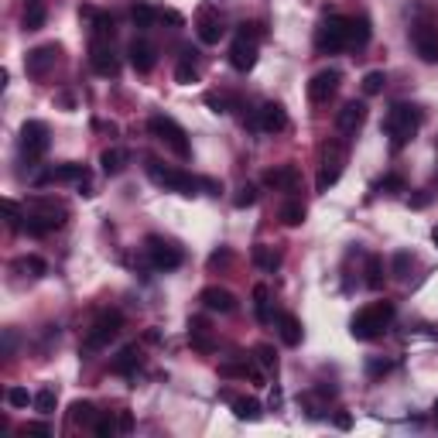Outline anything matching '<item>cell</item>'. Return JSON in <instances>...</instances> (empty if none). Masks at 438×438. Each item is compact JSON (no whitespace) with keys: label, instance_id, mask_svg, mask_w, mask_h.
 I'll return each mask as SVG.
<instances>
[{"label":"cell","instance_id":"7bdbcfd3","mask_svg":"<svg viewBox=\"0 0 438 438\" xmlns=\"http://www.w3.org/2000/svg\"><path fill=\"white\" fill-rule=\"evenodd\" d=\"M93 38H103V41L113 38V18L110 14H96L93 18Z\"/></svg>","mask_w":438,"mask_h":438},{"label":"cell","instance_id":"b9f144b4","mask_svg":"<svg viewBox=\"0 0 438 438\" xmlns=\"http://www.w3.org/2000/svg\"><path fill=\"white\" fill-rule=\"evenodd\" d=\"M254 202H257V185H250V181H247V185H240V188H236V199H233V206H236V209H247V206H254Z\"/></svg>","mask_w":438,"mask_h":438},{"label":"cell","instance_id":"30bf717a","mask_svg":"<svg viewBox=\"0 0 438 438\" xmlns=\"http://www.w3.org/2000/svg\"><path fill=\"white\" fill-rule=\"evenodd\" d=\"M45 151H49V127L41 120H27L21 127V155L27 161H38Z\"/></svg>","mask_w":438,"mask_h":438},{"label":"cell","instance_id":"e575fe53","mask_svg":"<svg viewBox=\"0 0 438 438\" xmlns=\"http://www.w3.org/2000/svg\"><path fill=\"white\" fill-rule=\"evenodd\" d=\"M130 18H134L137 27H151L157 18H161V11H155L151 4H134V7H130Z\"/></svg>","mask_w":438,"mask_h":438},{"label":"cell","instance_id":"d590c367","mask_svg":"<svg viewBox=\"0 0 438 438\" xmlns=\"http://www.w3.org/2000/svg\"><path fill=\"white\" fill-rule=\"evenodd\" d=\"M366 288H373V291H380L384 288V260L380 257H366Z\"/></svg>","mask_w":438,"mask_h":438},{"label":"cell","instance_id":"7c38bea8","mask_svg":"<svg viewBox=\"0 0 438 438\" xmlns=\"http://www.w3.org/2000/svg\"><path fill=\"white\" fill-rule=\"evenodd\" d=\"M89 65H93L96 76H103V79H113L120 72V58L113 55L110 41H103V38H93V41H89Z\"/></svg>","mask_w":438,"mask_h":438},{"label":"cell","instance_id":"680465c9","mask_svg":"<svg viewBox=\"0 0 438 438\" xmlns=\"http://www.w3.org/2000/svg\"><path fill=\"white\" fill-rule=\"evenodd\" d=\"M349 425H353V418H349V414H335V428H342V432H346Z\"/></svg>","mask_w":438,"mask_h":438},{"label":"cell","instance_id":"f5cc1de1","mask_svg":"<svg viewBox=\"0 0 438 438\" xmlns=\"http://www.w3.org/2000/svg\"><path fill=\"white\" fill-rule=\"evenodd\" d=\"M117 418H120V435L134 432V414H130V411H117Z\"/></svg>","mask_w":438,"mask_h":438},{"label":"cell","instance_id":"6f0895ef","mask_svg":"<svg viewBox=\"0 0 438 438\" xmlns=\"http://www.w3.org/2000/svg\"><path fill=\"white\" fill-rule=\"evenodd\" d=\"M96 14H100V11H96V7H89V4H82V7H79V18H86V21H93Z\"/></svg>","mask_w":438,"mask_h":438},{"label":"cell","instance_id":"d6986e66","mask_svg":"<svg viewBox=\"0 0 438 438\" xmlns=\"http://www.w3.org/2000/svg\"><path fill=\"white\" fill-rule=\"evenodd\" d=\"M363 124H366V103H360V100H349V103L335 113V127H339V134H349V137H353Z\"/></svg>","mask_w":438,"mask_h":438},{"label":"cell","instance_id":"d6a6232c","mask_svg":"<svg viewBox=\"0 0 438 438\" xmlns=\"http://www.w3.org/2000/svg\"><path fill=\"white\" fill-rule=\"evenodd\" d=\"M93 432L100 438H113V435H120V418L117 414H96V421H93Z\"/></svg>","mask_w":438,"mask_h":438},{"label":"cell","instance_id":"8992f818","mask_svg":"<svg viewBox=\"0 0 438 438\" xmlns=\"http://www.w3.org/2000/svg\"><path fill=\"white\" fill-rule=\"evenodd\" d=\"M315 49L322 55H335L342 49H349V18H326L322 25L315 27Z\"/></svg>","mask_w":438,"mask_h":438},{"label":"cell","instance_id":"8d00e7d4","mask_svg":"<svg viewBox=\"0 0 438 438\" xmlns=\"http://www.w3.org/2000/svg\"><path fill=\"white\" fill-rule=\"evenodd\" d=\"M18 271H25V274H31V278H41V274H49V264L38 257V254H27V257H21L18 264H14Z\"/></svg>","mask_w":438,"mask_h":438},{"label":"cell","instance_id":"11a10c76","mask_svg":"<svg viewBox=\"0 0 438 438\" xmlns=\"http://www.w3.org/2000/svg\"><path fill=\"white\" fill-rule=\"evenodd\" d=\"M199 188H206L209 195H219V192H223V185L216 179H199Z\"/></svg>","mask_w":438,"mask_h":438},{"label":"cell","instance_id":"7a4b0ae2","mask_svg":"<svg viewBox=\"0 0 438 438\" xmlns=\"http://www.w3.org/2000/svg\"><path fill=\"white\" fill-rule=\"evenodd\" d=\"M390 318H394V305H390V302H373V305L360 309L349 318V335L360 339V342H373V339L384 335V329L390 326Z\"/></svg>","mask_w":438,"mask_h":438},{"label":"cell","instance_id":"f546056e","mask_svg":"<svg viewBox=\"0 0 438 438\" xmlns=\"http://www.w3.org/2000/svg\"><path fill=\"white\" fill-rule=\"evenodd\" d=\"M230 408H233V414H236L240 421H257L260 418V401L257 397H233Z\"/></svg>","mask_w":438,"mask_h":438},{"label":"cell","instance_id":"681fc988","mask_svg":"<svg viewBox=\"0 0 438 438\" xmlns=\"http://www.w3.org/2000/svg\"><path fill=\"white\" fill-rule=\"evenodd\" d=\"M206 106H212V113H226L230 110V100L223 93H206Z\"/></svg>","mask_w":438,"mask_h":438},{"label":"cell","instance_id":"83f0119b","mask_svg":"<svg viewBox=\"0 0 438 438\" xmlns=\"http://www.w3.org/2000/svg\"><path fill=\"white\" fill-rule=\"evenodd\" d=\"M45 18H49V11H45L41 0H25V18H21L25 31H38V27H45Z\"/></svg>","mask_w":438,"mask_h":438},{"label":"cell","instance_id":"4fadbf2b","mask_svg":"<svg viewBox=\"0 0 438 438\" xmlns=\"http://www.w3.org/2000/svg\"><path fill=\"white\" fill-rule=\"evenodd\" d=\"M339 82H342L339 69H322V72H315L311 82H309V100L311 103H329L335 96V89H339Z\"/></svg>","mask_w":438,"mask_h":438},{"label":"cell","instance_id":"db71d44e","mask_svg":"<svg viewBox=\"0 0 438 438\" xmlns=\"http://www.w3.org/2000/svg\"><path fill=\"white\" fill-rule=\"evenodd\" d=\"M408 202H411V209H425L428 202H432V192H418V195H411Z\"/></svg>","mask_w":438,"mask_h":438},{"label":"cell","instance_id":"2e32d148","mask_svg":"<svg viewBox=\"0 0 438 438\" xmlns=\"http://www.w3.org/2000/svg\"><path fill=\"white\" fill-rule=\"evenodd\" d=\"M89 179H93V175H89L86 165H55L45 175H38L34 185H52V181H79V185H89Z\"/></svg>","mask_w":438,"mask_h":438},{"label":"cell","instance_id":"ac0fdd59","mask_svg":"<svg viewBox=\"0 0 438 438\" xmlns=\"http://www.w3.org/2000/svg\"><path fill=\"white\" fill-rule=\"evenodd\" d=\"M230 65L236 72H250V69L257 65V41L236 34V41L230 45Z\"/></svg>","mask_w":438,"mask_h":438},{"label":"cell","instance_id":"94428289","mask_svg":"<svg viewBox=\"0 0 438 438\" xmlns=\"http://www.w3.org/2000/svg\"><path fill=\"white\" fill-rule=\"evenodd\" d=\"M435 418H438V401H435Z\"/></svg>","mask_w":438,"mask_h":438},{"label":"cell","instance_id":"7402d4cb","mask_svg":"<svg viewBox=\"0 0 438 438\" xmlns=\"http://www.w3.org/2000/svg\"><path fill=\"white\" fill-rule=\"evenodd\" d=\"M264 185H271V188H284V192H291V188L298 185V168H295V165H281V168H267V172H264Z\"/></svg>","mask_w":438,"mask_h":438},{"label":"cell","instance_id":"e0dca14e","mask_svg":"<svg viewBox=\"0 0 438 438\" xmlns=\"http://www.w3.org/2000/svg\"><path fill=\"white\" fill-rule=\"evenodd\" d=\"M199 302H202V309L209 311H219V315H230L236 309V298H233L230 288H219V284H209L199 291Z\"/></svg>","mask_w":438,"mask_h":438},{"label":"cell","instance_id":"cb8c5ba5","mask_svg":"<svg viewBox=\"0 0 438 438\" xmlns=\"http://www.w3.org/2000/svg\"><path fill=\"white\" fill-rule=\"evenodd\" d=\"M274 322H278V333H281V342H284V346H298V342H302L305 329H302L298 315H291V311H281V315H278Z\"/></svg>","mask_w":438,"mask_h":438},{"label":"cell","instance_id":"91938a15","mask_svg":"<svg viewBox=\"0 0 438 438\" xmlns=\"http://www.w3.org/2000/svg\"><path fill=\"white\" fill-rule=\"evenodd\" d=\"M432 240H435V247H438V226H435V233H432Z\"/></svg>","mask_w":438,"mask_h":438},{"label":"cell","instance_id":"ba28073f","mask_svg":"<svg viewBox=\"0 0 438 438\" xmlns=\"http://www.w3.org/2000/svg\"><path fill=\"white\" fill-rule=\"evenodd\" d=\"M144 250H148V260H151L155 271H179L181 260H185L179 243H172V240H165V236H148V240H144Z\"/></svg>","mask_w":438,"mask_h":438},{"label":"cell","instance_id":"bcb514c9","mask_svg":"<svg viewBox=\"0 0 438 438\" xmlns=\"http://www.w3.org/2000/svg\"><path fill=\"white\" fill-rule=\"evenodd\" d=\"M240 38L260 41V38H267V27L260 25V21H243V25H240Z\"/></svg>","mask_w":438,"mask_h":438},{"label":"cell","instance_id":"9f6ffc18","mask_svg":"<svg viewBox=\"0 0 438 438\" xmlns=\"http://www.w3.org/2000/svg\"><path fill=\"white\" fill-rule=\"evenodd\" d=\"M161 21H168V25H175V27L185 25V18H181L179 11H161Z\"/></svg>","mask_w":438,"mask_h":438},{"label":"cell","instance_id":"5bb4252c","mask_svg":"<svg viewBox=\"0 0 438 438\" xmlns=\"http://www.w3.org/2000/svg\"><path fill=\"white\" fill-rule=\"evenodd\" d=\"M58 55H62V49L55 45V41H49V45H38V49H31L25 58V69L27 76H45L49 69H52L55 62H58Z\"/></svg>","mask_w":438,"mask_h":438},{"label":"cell","instance_id":"f1b7e54d","mask_svg":"<svg viewBox=\"0 0 438 438\" xmlns=\"http://www.w3.org/2000/svg\"><path fill=\"white\" fill-rule=\"evenodd\" d=\"M373 27H370V18H349V49H363L370 41Z\"/></svg>","mask_w":438,"mask_h":438},{"label":"cell","instance_id":"3957f363","mask_svg":"<svg viewBox=\"0 0 438 438\" xmlns=\"http://www.w3.org/2000/svg\"><path fill=\"white\" fill-rule=\"evenodd\" d=\"M58 226H65V209L55 206L52 199H34L31 206H25V233L45 236Z\"/></svg>","mask_w":438,"mask_h":438},{"label":"cell","instance_id":"6da1fadb","mask_svg":"<svg viewBox=\"0 0 438 438\" xmlns=\"http://www.w3.org/2000/svg\"><path fill=\"white\" fill-rule=\"evenodd\" d=\"M421 124H425L421 106L394 103L390 106V113H387V120H384V130H387V137H390V148H394V151L408 148V144L414 141V134L421 130Z\"/></svg>","mask_w":438,"mask_h":438},{"label":"cell","instance_id":"4316f807","mask_svg":"<svg viewBox=\"0 0 438 438\" xmlns=\"http://www.w3.org/2000/svg\"><path fill=\"white\" fill-rule=\"evenodd\" d=\"M130 155L124 148H106L103 155H100V168H103V175H120L124 168H127Z\"/></svg>","mask_w":438,"mask_h":438},{"label":"cell","instance_id":"7dc6e473","mask_svg":"<svg viewBox=\"0 0 438 438\" xmlns=\"http://www.w3.org/2000/svg\"><path fill=\"white\" fill-rule=\"evenodd\" d=\"M390 370H394V363H390V360H380V356L366 363V377H370V380H377V377H387Z\"/></svg>","mask_w":438,"mask_h":438},{"label":"cell","instance_id":"f6af8a7d","mask_svg":"<svg viewBox=\"0 0 438 438\" xmlns=\"http://www.w3.org/2000/svg\"><path fill=\"white\" fill-rule=\"evenodd\" d=\"M7 404L11 408H27V404H34V394H27L25 387H11L7 390Z\"/></svg>","mask_w":438,"mask_h":438},{"label":"cell","instance_id":"9c48e42d","mask_svg":"<svg viewBox=\"0 0 438 438\" xmlns=\"http://www.w3.org/2000/svg\"><path fill=\"white\" fill-rule=\"evenodd\" d=\"M120 326H124V315H120V311H103V315L93 322V329L86 333V339H82V353H96V349L110 346V339L120 333Z\"/></svg>","mask_w":438,"mask_h":438},{"label":"cell","instance_id":"ab89813d","mask_svg":"<svg viewBox=\"0 0 438 438\" xmlns=\"http://www.w3.org/2000/svg\"><path fill=\"white\" fill-rule=\"evenodd\" d=\"M384 86H387V76L380 69H373V72L363 76V96H377V93H384Z\"/></svg>","mask_w":438,"mask_h":438},{"label":"cell","instance_id":"1f68e13d","mask_svg":"<svg viewBox=\"0 0 438 438\" xmlns=\"http://www.w3.org/2000/svg\"><path fill=\"white\" fill-rule=\"evenodd\" d=\"M254 311L260 322H271V288L267 284H254Z\"/></svg>","mask_w":438,"mask_h":438},{"label":"cell","instance_id":"44dd1931","mask_svg":"<svg viewBox=\"0 0 438 438\" xmlns=\"http://www.w3.org/2000/svg\"><path fill=\"white\" fill-rule=\"evenodd\" d=\"M130 65L141 72V76H148L151 69H155V62H157V55H155V45L151 41H144V38H134L130 41Z\"/></svg>","mask_w":438,"mask_h":438},{"label":"cell","instance_id":"5b68a950","mask_svg":"<svg viewBox=\"0 0 438 438\" xmlns=\"http://www.w3.org/2000/svg\"><path fill=\"white\" fill-rule=\"evenodd\" d=\"M148 127H151V134H155L165 148H172L179 157L192 155V144H188V134H185V127H181L179 120H172L168 113H155V117L148 120Z\"/></svg>","mask_w":438,"mask_h":438},{"label":"cell","instance_id":"52a82bcc","mask_svg":"<svg viewBox=\"0 0 438 438\" xmlns=\"http://www.w3.org/2000/svg\"><path fill=\"white\" fill-rule=\"evenodd\" d=\"M342 165H346V144L342 141H326L322 144V168H318L315 188L329 192L335 181H339V175H342Z\"/></svg>","mask_w":438,"mask_h":438},{"label":"cell","instance_id":"d4e9b609","mask_svg":"<svg viewBox=\"0 0 438 438\" xmlns=\"http://www.w3.org/2000/svg\"><path fill=\"white\" fill-rule=\"evenodd\" d=\"M188 342L199 349V353H212V339H209V322L202 315L188 318Z\"/></svg>","mask_w":438,"mask_h":438},{"label":"cell","instance_id":"484cf974","mask_svg":"<svg viewBox=\"0 0 438 438\" xmlns=\"http://www.w3.org/2000/svg\"><path fill=\"white\" fill-rule=\"evenodd\" d=\"M250 260L257 264L260 271H267V274H274V271L281 267V254H278L274 247H267V243H257V247L250 250Z\"/></svg>","mask_w":438,"mask_h":438},{"label":"cell","instance_id":"603a6c76","mask_svg":"<svg viewBox=\"0 0 438 438\" xmlns=\"http://www.w3.org/2000/svg\"><path fill=\"white\" fill-rule=\"evenodd\" d=\"M137 366H141V349H137V346H124V349L113 356V363H110V370H113L117 377H134Z\"/></svg>","mask_w":438,"mask_h":438},{"label":"cell","instance_id":"f35d334b","mask_svg":"<svg viewBox=\"0 0 438 438\" xmlns=\"http://www.w3.org/2000/svg\"><path fill=\"white\" fill-rule=\"evenodd\" d=\"M278 216H281L284 226H302V223H305V206H302V202H284Z\"/></svg>","mask_w":438,"mask_h":438},{"label":"cell","instance_id":"ffe728a7","mask_svg":"<svg viewBox=\"0 0 438 438\" xmlns=\"http://www.w3.org/2000/svg\"><path fill=\"white\" fill-rule=\"evenodd\" d=\"M288 127V113H284L281 103H264L257 110V130L264 134H281Z\"/></svg>","mask_w":438,"mask_h":438},{"label":"cell","instance_id":"60d3db41","mask_svg":"<svg viewBox=\"0 0 438 438\" xmlns=\"http://www.w3.org/2000/svg\"><path fill=\"white\" fill-rule=\"evenodd\" d=\"M175 82H181V86L199 82V69L192 65V58H181V62H179V69H175Z\"/></svg>","mask_w":438,"mask_h":438},{"label":"cell","instance_id":"74e56055","mask_svg":"<svg viewBox=\"0 0 438 438\" xmlns=\"http://www.w3.org/2000/svg\"><path fill=\"white\" fill-rule=\"evenodd\" d=\"M55 404H58V394H55V387H41V390L34 394V411H38V414H52Z\"/></svg>","mask_w":438,"mask_h":438},{"label":"cell","instance_id":"f907efd6","mask_svg":"<svg viewBox=\"0 0 438 438\" xmlns=\"http://www.w3.org/2000/svg\"><path fill=\"white\" fill-rule=\"evenodd\" d=\"M21 435H52V428L45 421H27L25 428H21Z\"/></svg>","mask_w":438,"mask_h":438},{"label":"cell","instance_id":"816d5d0a","mask_svg":"<svg viewBox=\"0 0 438 438\" xmlns=\"http://www.w3.org/2000/svg\"><path fill=\"white\" fill-rule=\"evenodd\" d=\"M233 260V254L230 250H216V254H212V257H209V267H212V271H216V267H226V264H230Z\"/></svg>","mask_w":438,"mask_h":438},{"label":"cell","instance_id":"836d02e7","mask_svg":"<svg viewBox=\"0 0 438 438\" xmlns=\"http://www.w3.org/2000/svg\"><path fill=\"white\" fill-rule=\"evenodd\" d=\"M254 360H257V366L260 370H267V373L278 370V353H274L271 342H257V346H254Z\"/></svg>","mask_w":438,"mask_h":438},{"label":"cell","instance_id":"277c9868","mask_svg":"<svg viewBox=\"0 0 438 438\" xmlns=\"http://www.w3.org/2000/svg\"><path fill=\"white\" fill-rule=\"evenodd\" d=\"M148 175H151V181L155 185H161V188H168V192H179V195H195L199 192V179H192L188 172H181V168H172V165H161V161H155V157H148Z\"/></svg>","mask_w":438,"mask_h":438},{"label":"cell","instance_id":"8fae6325","mask_svg":"<svg viewBox=\"0 0 438 438\" xmlns=\"http://www.w3.org/2000/svg\"><path fill=\"white\" fill-rule=\"evenodd\" d=\"M195 34H199L202 45H216V41L226 34L223 18H219V11H216L212 4H202V7H199V14H195Z\"/></svg>","mask_w":438,"mask_h":438},{"label":"cell","instance_id":"4dcf8cb0","mask_svg":"<svg viewBox=\"0 0 438 438\" xmlns=\"http://www.w3.org/2000/svg\"><path fill=\"white\" fill-rule=\"evenodd\" d=\"M93 421H96V408L89 404V401H76L72 408H69V425H82V428H93Z\"/></svg>","mask_w":438,"mask_h":438},{"label":"cell","instance_id":"9a60e30c","mask_svg":"<svg viewBox=\"0 0 438 438\" xmlns=\"http://www.w3.org/2000/svg\"><path fill=\"white\" fill-rule=\"evenodd\" d=\"M411 41H414V49H418V55H421L425 62H432V65H435V62H438V27L428 25V21L414 25Z\"/></svg>","mask_w":438,"mask_h":438},{"label":"cell","instance_id":"ee69618b","mask_svg":"<svg viewBox=\"0 0 438 438\" xmlns=\"http://www.w3.org/2000/svg\"><path fill=\"white\" fill-rule=\"evenodd\" d=\"M404 188H408V181H404V175H397V172L384 175V181H380V192H387V195H401Z\"/></svg>","mask_w":438,"mask_h":438},{"label":"cell","instance_id":"c3c4849f","mask_svg":"<svg viewBox=\"0 0 438 438\" xmlns=\"http://www.w3.org/2000/svg\"><path fill=\"white\" fill-rule=\"evenodd\" d=\"M411 264L414 257L408 254V250H401V254H394V274L397 278H408V271H411Z\"/></svg>","mask_w":438,"mask_h":438}]
</instances>
